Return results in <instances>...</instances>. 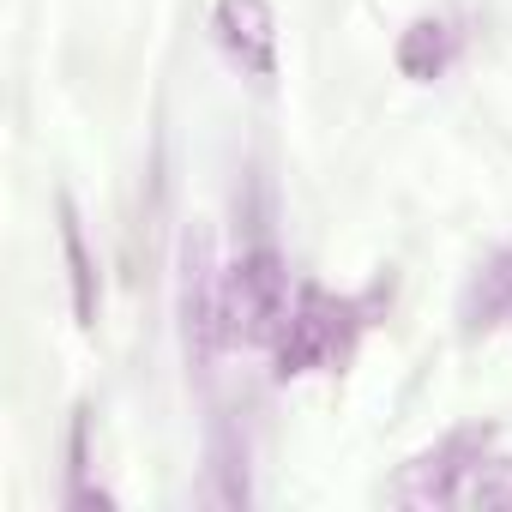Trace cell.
Wrapping results in <instances>:
<instances>
[{"label":"cell","mask_w":512,"mask_h":512,"mask_svg":"<svg viewBox=\"0 0 512 512\" xmlns=\"http://www.w3.org/2000/svg\"><path fill=\"white\" fill-rule=\"evenodd\" d=\"M290 272L272 241H253L247 253L223 266V314H229V344H278L290 320Z\"/></svg>","instance_id":"1"},{"label":"cell","mask_w":512,"mask_h":512,"mask_svg":"<svg viewBox=\"0 0 512 512\" xmlns=\"http://www.w3.org/2000/svg\"><path fill=\"white\" fill-rule=\"evenodd\" d=\"M488 440H494L488 428H452L440 446L416 452V458L392 476L386 500H392V506H464L476 470L488 464Z\"/></svg>","instance_id":"2"},{"label":"cell","mask_w":512,"mask_h":512,"mask_svg":"<svg viewBox=\"0 0 512 512\" xmlns=\"http://www.w3.org/2000/svg\"><path fill=\"white\" fill-rule=\"evenodd\" d=\"M362 314V302H338L326 296L320 284H302L296 290V308L278 332V374H308V368H326L332 356H344L350 344V320Z\"/></svg>","instance_id":"3"},{"label":"cell","mask_w":512,"mask_h":512,"mask_svg":"<svg viewBox=\"0 0 512 512\" xmlns=\"http://www.w3.org/2000/svg\"><path fill=\"white\" fill-rule=\"evenodd\" d=\"M181 326H187V356L211 368L217 350L229 344V314H223V272L211 260L205 229H187L181 241Z\"/></svg>","instance_id":"4"},{"label":"cell","mask_w":512,"mask_h":512,"mask_svg":"<svg viewBox=\"0 0 512 512\" xmlns=\"http://www.w3.org/2000/svg\"><path fill=\"white\" fill-rule=\"evenodd\" d=\"M211 37L241 73H253V79L278 73V13H272V0H217Z\"/></svg>","instance_id":"5"},{"label":"cell","mask_w":512,"mask_h":512,"mask_svg":"<svg viewBox=\"0 0 512 512\" xmlns=\"http://www.w3.org/2000/svg\"><path fill=\"white\" fill-rule=\"evenodd\" d=\"M55 223H61V260H67V278H73V320L91 332L97 308H103V290H97V260H91V247H85V223H79L73 193L55 199Z\"/></svg>","instance_id":"6"},{"label":"cell","mask_w":512,"mask_h":512,"mask_svg":"<svg viewBox=\"0 0 512 512\" xmlns=\"http://www.w3.org/2000/svg\"><path fill=\"white\" fill-rule=\"evenodd\" d=\"M452 55H458V37H452L446 19H416V25L398 37V67H404V79H416V85L440 79V73L452 67Z\"/></svg>","instance_id":"7"},{"label":"cell","mask_w":512,"mask_h":512,"mask_svg":"<svg viewBox=\"0 0 512 512\" xmlns=\"http://www.w3.org/2000/svg\"><path fill=\"white\" fill-rule=\"evenodd\" d=\"M464 320H470V332L494 326V320H512V253H494V260L476 272V284L464 296Z\"/></svg>","instance_id":"8"}]
</instances>
